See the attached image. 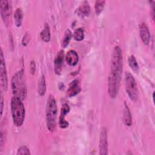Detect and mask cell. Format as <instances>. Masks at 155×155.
<instances>
[{
  "label": "cell",
  "mask_w": 155,
  "mask_h": 155,
  "mask_svg": "<svg viewBox=\"0 0 155 155\" xmlns=\"http://www.w3.org/2000/svg\"><path fill=\"white\" fill-rule=\"evenodd\" d=\"M73 37L74 40L77 41H82L84 38V31L82 28H76L73 35Z\"/></svg>",
  "instance_id": "obj_21"
},
{
  "label": "cell",
  "mask_w": 155,
  "mask_h": 155,
  "mask_svg": "<svg viewBox=\"0 0 155 155\" xmlns=\"http://www.w3.org/2000/svg\"><path fill=\"white\" fill-rule=\"evenodd\" d=\"M0 13L3 22L6 25H8L12 13V7L8 1L1 0L0 1Z\"/></svg>",
  "instance_id": "obj_6"
},
{
  "label": "cell",
  "mask_w": 155,
  "mask_h": 155,
  "mask_svg": "<svg viewBox=\"0 0 155 155\" xmlns=\"http://www.w3.org/2000/svg\"><path fill=\"white\" fill-rule=\"evenodd\" d=\"M59 88L61 89V90H62V89H64V85L62 84V83H60L59 84Z\"/></svg>",
  "instance_id": "obj_27"
},
{
  "label": "cell",
  "mask_w": 155,
  "mask_h": 155,
  "mask_svg": "<svg viewBox=\"0 0 155 155\" xmlns=\"http://www.w3.org/2000/svg\"><path fill=\"white\" fill-rule=\"evenodd\" d=\"M81 85L78 79L73 80L69 85L67 91V94L68 97H74L80 93Z\"/></svg>",
  "instance_id": "obj_9"
},
{
  "label": "cell",
  "mask_w": 155,
  "mask_h": 155,
  "mask_svg": "<svg viewBox=\"0 0 155 155\" xmlns=\"http://www.w3.org/2000/svg\"><path fill=\"white\" fill-rule=\"evenodd\" d=\"M91 13L90 7L87 1H84L77 9V14L81 18L88 16Z\"/></svg>",
  "instance_id": "obj_14"
},
{
  "label": "cell",
  "mask_w": 155,
  "mask_h": 155,
  "mask_svg": "<svg viewBox=\"0 0 155 155\" xmlns=\"http://www.w3.org/2000/svg\"><path fill=\"white\" fill-rule=\"evenodd\" d=\"M3 107H4V98H3L2 93H1V116L2 114Z\"/></svg>",
  "instance_id": "obj_26"
},
{
  "label": "cell",
  "mask_w": 155,
  "mask_h": 155,
  "mask_svg": "<svg viewBox=\"0 0 155 155\" xmlns=\"http://www.w3.org/2000/svg\"><path fill=\"white\" fill-rule=\"evenodd\" d=\"M13 18L15 25L18 27H21L23 20V12L21 8H17L16 9L13 15Z\"/></svg>",
  "instance_id": "obj_16"
},
{
  "label": "cell",
  "mask_w": 155,
  "mask_h": 155,
  "mask_svg": "<svg viewBox=\"0 0 155 155\" xmlns=\"http://www.w3.org/2000/svg\"><path fill=\"white\" fill-rule=\"evenodd\" d=\"M40 36L41 39L45 42H48L50 41V38H51L50 31L49 26L47 24H45L44 28L41 31Z\"/></svg>",
  "instance_id": "obj_17"
},
{
  "label": "cell",
  "mask_w": 155,
  "mask_h": 155,
  "mask_svg": "<svg viewBox=\"0 0 155 155\" xmlns=\"http://www.w3.org/2000/svg\"><path fill=\"white\" fill-rule=\"evenodd\" d=\"M29 41H30L29 35H28V33H25V35L24 36L23 38H22V45L26 46L28 44Z\"/></svg>",
  "instance_id": "obj_24"
},
{
  "label": "cell",
  "mask_w": 155,
  "mask_h": 155,
  "mask_svg": "<svg viewBox=\"0 0 155 155\" xmlns=\"http://www.w3.org/2000/svg\"><path fill=\"white\" fill-rule=\"evenodd\" d=\"M139 35L143 44L148 45L150 40V33L146 24L143 22L139 25Z\"/></svg>",
  "instance_id": "obj_11"
},
{
  "label": "cell",
  "mask_w": 155,
  "mask_h": 155,
  "mask_svg": "<svg viewBox=\"0 0 155 155\" xmlns=\"http://www.w3.org/2000/svg\"><path fill=\"white\" fill-rule=\"evenodd\" d=\"M128 65L132 69V70L135 73H138L139 68L138 63L136 59V58L133 55L130 56L128 57Z\"/></svg>",
  "instance_id": "obj_20"
},
{
  "label": "cell",
  "mask_w": 155,
  "mask_h": 155,
  "mask_svg": "<svg viewBox=\"0 0 155 155\" xmlns=\"http://www.w3.org/2000/svg\"><path fill=\"white\" fill-rule=\"evenodd\" d=\"M57 113L58 110L55 98L53 96L50 95L46 104L45 114L47 127L50 131H54L56 129Z\"/></svg>",
  "instance_id": "obj_3"
},
{
  "label": "cell",
  "mask_w": 155,
  "mask_h": 155,
  "mask_svg": "<svg viewBox=\"0 0 155 155\" xmlns=\"http://www.w3.org/2000/svg\"><path fill=\"white\" fill-rule=\"evenodd\" d=\"M22 101L13 96L11 99V113L14 124L16 127H21L25 118V107Z\"/></svg>",
  "instance_id": "obj_4"
},
{
  "label": "cell",
  "mask_w": 155,
  "mask_h": 155,
  "mask_svg": "<svg viewBox=\"0 0 155 155\" xmlns=\"http://www.w3.org/2000/svg\"><path fill=\"white\" fill-rule=\"evenodd\" d=\"M99 154L106 155L108 154V140L107 131L105 127L101 130L99 137Z\"/></svg>",
  "instance_id": "obj_8"
},
{
  "label": "cell",
  "mask_w": 155,
  "mask_h": 155,
  "mask_svg": "<svg viewBox=\"0 0 155 155\" xmlns=\"http://www.w3.org/2000/svg\"><path fill=\"white\" fill-rule=\"evenodd\" d=\"M70 107L67 104L62 105L61 110V113L59 117V124L61 128H65L68 126V122L65 120V116L69 113Z\"/></svg>",
  "instance_id": "obj_10"
},
{
  "label": "cell",
  "mask_w": 155,
  "mask_h": 155,
  "mask_svg": "<svg viewBox=\"0 0 155 155\" xmlns=\"http://www.w3.org/2000/svg\"><path fill=\"white\" fill-rule=\"evenodd\" d=\"M17 154H30V150L26 146H21L17 150Z\"/></svg>",
  "instance_id": "obj_23"
},
{
  "label": "cell",
  "mask_w": 155,
  "mask_h": 155,
  "mask_svg": "<svg viewBox=\"0 0 155 155\" xmlns=\"http://www.w3.org/2000/svg\"><path fill=\"white\" fill-rule=\"evenodd\" d=\"M123 121L125 125L130 127L132 125V116L130 108L125 101L124 103V114Z\"/></svg>",
  "instance_id": "obj_15"
},
{
  "label": "cell",
  "mask_w": 155,
  "mask_h": 155,
  "mask_svg": "<svg viewBox=\"0 0 155 155\" xmlns=\"http://www.w3.org/2000/svg\"><path fill=\"white\" fill-rule=\"evenodd\" d=\"M11 87L13 96L22 101L25 99L27 91L23 70L14 74L11 81Z\"/></svg>",
  "instance_id": "obj_2"
},
{
  "label": "cell",
  "mask_w": 155,
  "mask_h": 155,
  "mask_svg": "<svg viewBox=\"0 0 155 155\" xmlns=\"http://www.w3.org/2000/svg\"><path fill=\"white\" fill-rule=\"evenodd\" d=\"M38 92L40 96H44L45 93L46 91V83H45V76L42 74L39 81L38 85Z\"/></svg>",
  "instance_id": "obj_18"
},
{
  "label": "cell",
  "mask_w": 155,
  "mask_h": 155,
  "mask_svg": "<svg viewBox=\"0 0 155 155\" xmlns=\"http://www.w3.org/2000/svg\"><path fill=\"white\" fill-rule=\"evenodd\" d=\"M125 90L130 99L134 102H136L139 97L137 84L133 76L128 71L125 74Z\"/></svg>",
  "instance_id": "obj_5"
},
{
  "label": "cell",
  "mask_w": 155,
  "mask_h": 155,
  "mask_svg": "<svg viewBox=\"0 0 155 155\" xmlns=\"http://www.w3.org/2000/svg\"><path fill=\"white\" fill-rule=\"evenodd\" d=\"M36 70V65L34 61H31L30 64V71L31 74H34Z\"/></svg>",
  "instance_id": "obj_25"
},
{
  "label": "cell",
  "mask_w": 155,
  "mask_h": 155,
  "mask_svg": "<svg viewBox=\"0 0 155 155\" xmlns=\"http://www.w3.org/2000/svg\"><path fill=\"white\" fill-rule=\"evenodd\" d=\"M1 64H0V81L1 86L3 90L7 91L8 88V78L7 74V70L5 67V60L3 55L2 50L1 48Z\"/></svg>",
  "instance_id": "obj_7"
},
{
  "label": "cell",
  "mask_w": 155,
  "mask_h": 155,
  "mask_svg": "<svg viewBox=\"0 0 155 155\" xmlns=\"http://www.w3.org/2000/svg\"><path fill=\"white\" fill-rule=\"evenodd\" d=\"M64 50H61L57 54L54 61V69L56 74L59 75L61 73L64 62Z\"/></svg>",
  "instance_id": "obj_12"
},
{
  "label": "cell",
  "mask_w": 155,
  "mask_h": 155,
  "mask_svg": "<svg viewBox=\"0 0 155 155\" xmlns=\"http://www.w3.org/2000/svg\"><path fill=\"white\" fill-rule=\"evenodd\" d=\"M71 37H72L71 31H70V30L67 29L65 31L64 36L62 38V41L61 42V46L62 48H66L68 46Z\"/></svg>",
  "instance_id": "obj_19"
},
{
  "label": "cell",
  "mask_w": 155,
  "mask_h": 155,
  "mask_svg": "<svg viewBox=\"0 0 155 155\" xmlns=\"http://www.w3.org/2000/svg\"><path fill=\"white\" fill-rule=\"evenodd\" d=\"M65 61L70 66H75L79 61V56L76 51L73 50H69L65 56Z\"/></svg>",
  "instance_id": "obj_13"
},
{
  "label": "cell",
  "mask_w": 155,
  "mask_h": 155,
  "mask_svg": "<svg viewBox=\"0 0 155 155\" xmlns=\"http://www.w3.org/2000/svg\"><path fill=\"white\" fill-rule=\"evenodd\" d=\"M123 68L122 50L119 46H115L111 59L110 71L108 78V92L111 98H115L119 92Z\"/></svg>",
  "instance_id": "obj_1"
},
{
  "label": "cell",
  "mask_w": 155,
  "mask_h": 155,
  "mask_svg": "<svg viewBox=\"0 0 155 155\" xmlns=\"http://www.w3.org/2000/svg\"><path fill=\"white\" fill-rule=\"evenodd\" d=\"M105 5V1H96L95 2L94 5V9L95 12L97 15H99L102 11L104 9Z\"/></svg>",
  "instance_id": "obj_22"
}]
</instances>
